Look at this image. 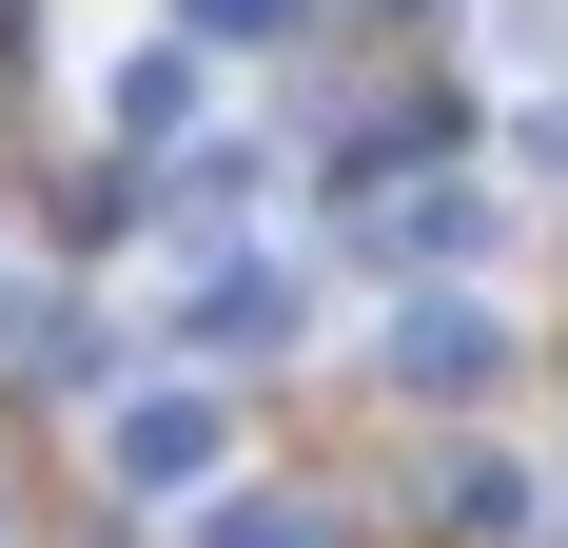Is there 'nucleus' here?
Listing matches in <instances>:
<instances>
[{"label":"nucleus","mask_w":568,"mask_h":548,"mask_svg":"<svg viewBox=\"0 0 568 548\" xmlns=\"http://www.w3.org/2000/svg\"><path fill=\"white\" fill-rule=\"evenodd\" d=\"M510 373V314H490V294H412L393 314V392H490Z\"/></svg>","instance_id":"1"},{"label":"nucleus","mask_w":568,"mask_h":548,"mask_svg":"<svg viewBox=\"0 0 568 548\" xmlns=\"http://www.w3.org/2000/svg\"><path fill=\"white\" fill-rule=\"evenodd\" d=\"M275 314H294V274H235V294H196V353H275Z\"/></svg>","instance_id":"4"},{"label":"nucleus","mask_w":568,"mask_h":548,"mask_svg":"<svg viewBox=\"0 0 568 548\" xmlns=\"http://www.w3.org/2000/svg\"><path fill=\"white\" fill-rule=\"evenodd\" d=\"M118 490H216V392H118Z\"/></svg>","instance_id":"2"},{"label":"nucleus","mask_w":568,"mask_h":548,"mask_svg":"<svg viewBox=\"0 0 568 548\" xmlns=\"http://www.w3.org/2000/svg\"><path fill=\"white\" fill-rule=\"evenodd\" d=\"M176 40L216 59V40H294V0H176Z\"/></svg>","instance_id":"5"},{"label":"nucleus","mask_w":568,"mask_h":548,"mask_svg":"<svg viewBox=\"0 0 568 548\" xmlns=\"http://www.w3.org/2000/svg\"><path fill=\"white\" fill-rule=\"evenodd\" d=\"M196 548H334V529H314L294 490H216V509H196Z\"/></svg>","instance_id":"3"}]
</instances>
